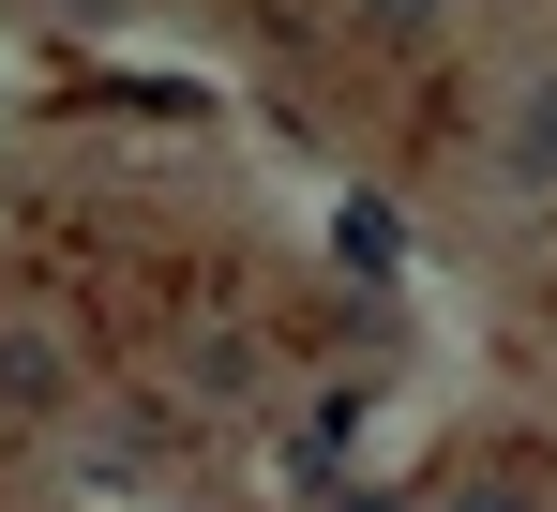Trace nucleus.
<instances>
[{"mask_svg":"<svg viewBox=\"0 0 557 512\" xmlns=\"http://www.w3.org/2000/svg\"><path fill=\"white\" fill-rule=\"evenodd\" d=\"M453 512H528V498H512V483H467V498H453Z\"/></svg>","mask_w":557,"mask_h":512,"instance_id":"1","label":"nucleus"}]
</instances>
